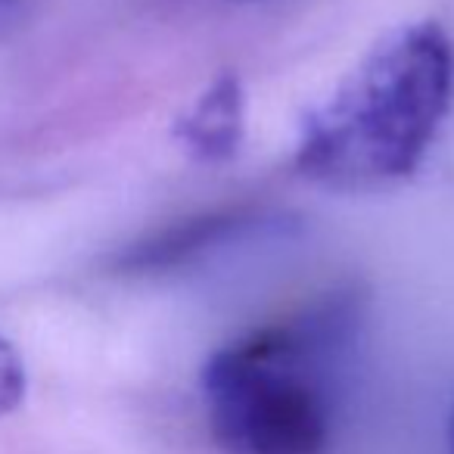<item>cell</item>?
<instances>
[{
  "mask_svg": "<svg viewBox=\"0 0 454 454\" xmlns=\"http://www.w3.org/2000/svg\"><path fill=\"white\" fill-rule=\"evenodd\" d=\"M454 100V47L433 20L377 41L333 94L305 115L293 165L330 190L402 184L433 150Z\"/></svg>",
  "mask_w": 454,
  "mask_h": 454,
  "instance_id": "cell-1",
  "label": "cell"
},
{
  "mask_svg": "<svg viewBox=\"0 0 454 454\" xmlns=\"http://www.w3.org/2000/svg\"><path fill=\"white\" fill-rule=\"evenodd\" d=\"M358 317L355 293H330L221 346L200 373L221 454H333V361Z\"/></svg>",
  "mask_w": 454,
  "mask_h": 454,
  "instance_id": "cell-2",
  "label": "cell"
},
{
  "mask_svg": "<svg viewBox=\"0 0 454 454\" xmlns=\"http://www.w3.org/2000/svg\"><path fill=\"white\" fill-rule=\"evenodd\" d=\"M262 221H265V208L255 202H231V206L206 208V212L187 215V218L171 221L153 234L140 237L137 243L115 253L109 268L115 274H128V278L177 271V268L200 262L212 249H221L224 243L243 237Z\"/></svg>",
  "mask_w": 454,
  "mask_h": 454,
  "instance_id": "cell-3",
  "label": "cell"
},
{
  "mask_svg": "<svg viewBox=\"0 0 454 454\" xmlns=\"http://www.w3.org/2000/svg\"><path fill=\"white\" fill-rule=\"evenodd\" d=\"M175 137L200 162H227L247 137V90L240 75L221 72L175 125Z\"/></svg>",
  "mask_w": 454,
  "mask_h": 454,
  "instance_id": "cell-4",
  "label": "cell"
},
{
  "mask_svg": "<svg viewBox=\"0 0 454 454\" xmlns=\"http://www.w3.org/2000/svg\"><path fill=\"white\" fill-rule=\"evenodd\" d=\"M28 392V371L26 361H22L20 348L0 336V417L13 414L22 408Z\"/></svg>",
  "mask_w": 454,
  "mask_h": 454,
  "instance_id": "cell-5",
  "label": "cell"
},
{
  "mask_svg": "<svg viewBox=\"0 0 454 454\" xmlns=\"http://www.w3.org/2000/svg\"><path fill=\"white\" fill-rule=\"evenodd\" d=\"M448 454H454V411H451V420H448Z\"/></svg>",
  "mask_w": 454,
  "mask_h": 454,
  "instance_id": "cell-6",
  "label": "cell"
},
{
  "mask_svg": "<svg viewBox=\"0 0 454 454\" xmlns=\"http://www.w3.org/2000/svg\"><path fill=\"white\" fill-rule=\"evenodd\" d=\"M16 4H20V0H0V13H4V10H13Z\"/></svg>",
  "mask_w": 454,
  "mask_h": 454,
  "instance_id": "cell-7",
  "label": "cell"
}]
</instances>
